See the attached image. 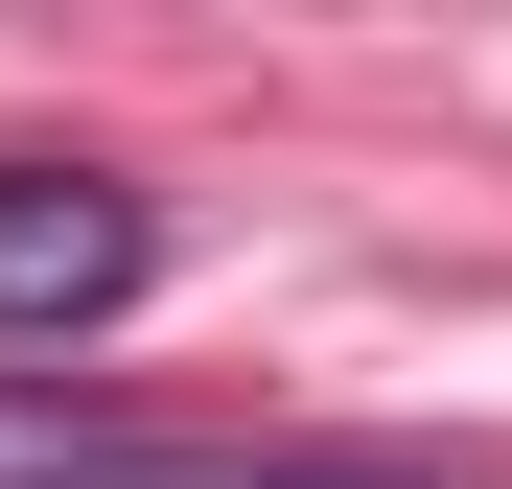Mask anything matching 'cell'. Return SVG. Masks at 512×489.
<instances>
[{"label":"cell","instance_id":"6da1fadb","mask_svg":"<svg viewBox=\"0 0 512 489\" xmlns=\"http://www.w3.org/2000/svg\"><path fill=\"white\" fill-rule=\"evenodd\" d=\"M140 280H163V210L117 187V163H47V140L0 163V326H47V350H70V326H117Z\"/></svg>","mask_w":512,"mask_h":489}]
</instances>
